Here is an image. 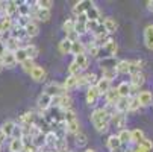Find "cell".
<instances>
[{"instance_id":"cell-1","label":"cell","mask_w":153,"mask_h":152,"mask_svg":"<svg viewBox=\"0 0 153 152\" xmlns=\"http://www.w3.org/2000/svg\"><path fill=\"white\" fill-rule=\"evenodd\" d=\"M91 123L96 128L97 133H106L111 125V116L106 113L105 108H97L91 113Z\"/></svg>"},{"instance_id":"cell-2","label":"cell","mask_w":153,"mask_h":152,"mask_svg":"<svg viewBox=\"0 0 153 152\" xmlns=\"http://www.w3.org/2000/svg\"><path fill=\"white\" fill-rule=\"evenodd\" d=\"M44 93L49 94L50 97H56V96H62V94H67L64 90V87L58 82H50L44 87Z\"/></svg>"},{"instance_id":"cell-3","label":"cell","mask_w":153,"mask_h":152,"mask_svg":"<svg viewBox=\"0 0 153 152\" xmlns=\"http://www.w3.org/2000/svg\"><path fill=\"white\" fill-rule=\"evenodd\" d=\"M146 82V76L143 72H137V73H132L130 75V81H129V85H130V90L132 91H137L140 90V87H143Z\"/></svg>"},{"instance_id":"cell-4","label":"cell","mask_w":153,"mask_h":152,"mask_svg":"<svg viewBox=\"0 0 153 152\" xmlns=\"http://www.w3.org/2000/svg\"><path fill=\"white\" fill-rule=\"evenodd\" d=\"M117 64H118L117 56H105L103 59H99V67H100L102 72H105V70H115Z\"/></svg>"},{"instance_id":"cell-5","label":"cell","mask_w":153,"mask_h":152,"mask_svg":"<svg viewBox=\"0 0 153 152\" xmlns=\"http://www.w3.org/2000/svg\"><path fill=\"white\" fill-rule=\"evenodd\" d=\"M93 5H94V3H93V2H90V0H80V2L74 3V6L71 8V12H73V15H74V17H79V15L85 14V12L88 11Z\"/></svg>"},{"instance_id":"cell-6","label":"cell","mask_w":153,"mask_h":152,"mask_svg":"<svg viewBox=\"0 0 153 152\" xmlns=\"http://www.w3.org/2000/svg\"><path fill=\"white\" fill-rule=\"evenodd\" d=\"M36 106H38L39 111L46 113L47 110H50V108H52V97L42 91V93L38 96V99H36Z\"/></svg>"},{"instance_id":"cell-7","label":"cell","mask_w":153,"mask_h":152,"mask_svg":"<svg viewBox=\"0 0 153 152\" xmlns=\"http://www.w3.org/2000/svg\"><path fill=\"white\" fill-rule=\"evenodd\" d=\"M35 5V3H33ZM30 17L32 18H36L39 21H49L52 14H50V9H42V8H36V6H32V12H30Z\"/></svg>"},{"instance_id":"cell-8","label":"cell","mask_w":153,"mask_h":152,"mask_svg":"<svg viewBox=\"0 0 153 152\" xmlns=\"http://www.w3.org/2000/svg\"><path fill=\"white\" fill-rule=\"evenodd\" d=\"M126 123H127V116L124 113H114L111 116V125H114L115 128H118L120 131L126 128Z\"/></svg>"},{"instance_id":"cell-9","label":"cell","mask_w":153,"mask_h":152,"mask_svg":"<svg viewBox=\"0 0 153 152\" xmlns=\"http://www.w3.org/2000/svg\"><path fill=\"white\" fill-rule=\"evenodd\" d=\"M99 97H100V94H99V91H97L96 87H88V88H86L85 100H86V103H88L90 106H94V105L97 103Z\"/></svg>"},{"instance_id":"cell-10","label":"cell","mask_w":153,"mask_h":152,"mask_svg":"<svg viewBox=\"0 0 153 152\" xmlns=\"http://www.w3.org/2000/svg\"><path fill=\"white\" fill-rule=\"evenodd\" d=\"M102 50L106 52V56H117V52H118V46H117V43L112 40V38H109L105 44L102 46Z\"/></svg>"},{"instance_id":"cell-11","label":"cell","mask_w":153,"mask_h":152,"mask_svg":"<svg viewBox=\"0 0 153 152\" xmlns=\"http://www.w3.org/2000/svg\"><path fill=\"white\" fill-rule=\"evenodd\" d=\"M144 44L149 50H153V23L144 28Z\"/></svg>"},{"instance_id":"cell-12","label":"cell","mask_w":153,"mask_h":152,"mask_svg":"<svg viewBox=\"0 0 153 152\" xmlns=\"http://www.w3.org/2000/svg\"><path fill=\"white\" fill-rule=\"evenodd\" d=\"M2 64H3V69L6 67V69H14L15 66H17V59H15V55H14V52H5V55L2 56Z\"/></svg>"},{"instance_id":"cell-13","label":"cell","mask_w":153,"mask_h":152,"mask_svg":"<svg viewBox=\"0 0 153 152\" xmlns=\"http://www.w3.org/2000/svg\"><path fill=\"white\" fill-rule=\"evenodd\" d=\"M29 75H30V78L35 82H44L46 81V70H44V67H41V66H35L33 70Z\"/></svg>"},{"instance_id":"cell-14","label":"cell","mask_w":153,"mask_h":152,"mask_svg":"<svg viewBox=\"0 0 153 152\" xmlns=\"http://www.w3.org/2000/svg\"><path fill=\"white\" fill-rule=\"evenodd\" d=\"M138 97V102L141 106H150L153 103V93L152 91H140L137 94Z\"/></svg>"},{"instance_id":"cell-15","label":"cell","mask_w":153,"mask_h":152,"mask_svg":"<svg viewBox=\"0 0 153 152\" xmlns=\"http://www.w3.org/2000/svg\"><path fill=\"white\" fill-rule=\"evenodd\" d=\"M96 88H97V91H99V94L100 96H105L109 90L112 88V85H111V81H108V79H103V78H100L99 81H97V84H96Z\"/></svg>"},{"instance_id":"cell-16","label":"cell","mask_w":153,"mask_h":152,"mask_svg":"<svg viewBox=\"0 0 153 152\" xmlns=\"http://www.w3.org/2000/svg\"><path fill=\"white\" fill-rule=\"evenodd\" d=\"M132 151L134 152H153V142L150 139H144L140 145H135Z\"/></svg>"},{"instance_id":"cell-17","label":"cell","mask_w":153,"mask_h":152,"mask_svg":"<svg viewBox=\"0 0 153 152\" xmlns=\"http://www.w3.org/2000/svg\"><path fill=\"white\" fill-rule=\"evenodd\" d=\"M85 15H86V20H90V21H103L102 14H100V9L96 5H93L88 11H86Z\"/></svg>"},{"instance_id":"cell-18","label":"cell","mask_w":153,"mask_h":152,"mask_svg":"<svg viewBox=\"0 0 153 152\" xmlns=\"http://www.w3.org/2000/svg\"><path fill=\"white\" fill-rule=\"evenodd\" d=\"M106 146H108V149L111 151V152H112V151H117V149H120V148H123V145H121L118 136H115V134L109 136V139L106 140Z\"/></svg>"},{"instance_id":"cell-19","label":"cell","mask_w":153,"mask_h":152,"mask_svg":"<svg viewBox=\"0 0 153 152\" xmlns=\"http://www.w3.org/2000/svg\"><path fill=\"white\" fill-rule=\"evenodd\" d=\"M62 87H64L65 93H68V91H71V90L77 88V76H71V75H68V76H67V79L64 81Z\"/></svg>"},{"instance_id":"cell-20","label":"cell","mask_w":153,"mask_h":152,"mask_svg":"<svg viewBox=\"0 0 153 152\" xmlns=\"http://www.w3.org/2000/svg\"><path fill=\"white\" fill-rule=\"evenodd\" d=\"M3 44H5V47H6L8 52H17L20 47H23V46H21V43H20L17 38H14V37L8 38V40L3 43Z\"/></svg>"},{"instance_id":"cell-21","label":"cell","mask_w":153,"mask_h":152,"mask_svg":"<svg viewBox=\"0 0 153 152\" xmlns=\"http://www.w3.org/2000/svg\"><path fill=\"white\" fill-rule=\"evenodd\" d=\"M117 91H118L120 97H130V96H132V90H130V85H129V82H126V81H123V82L118 84Z\"/></svg>"},{"instance_id":"cell-22","label":"cell","mask_w":153,"mask_h":152,"mask_svg":"<svg viewBox=\"0 0 153 152\" xmlns=\"http://www.w3.org/2000/svg\"><path fill=\"white\" fill-rule=\"evenodd\" d=\"M103 28H105L106 34L109 35V34H114V32L117 31L118 25H117V21H115L114 18H111V17H108V18H105V20H103Z\"/></svg>"},{"instance_id":"cell-23","label":"cell","mask_w":153,"mask_h":152,"mask_svg":"<svg viewBox=\"0 0 153 152\" xmlns=\"http://www.w3.org/2000/svg\"><path fill=\"white\" fill-rule=\"evenodd\" d=\"M105 99H106V105H115L120 99V94L117 91V88H111L106 94H105Z\"/></svg>"},{"instance_id":"cell-24","label":"cell","mask_w":153,"mask_h":152,"mask_svg":"<svg viewBox=\"0 0 153 152\" xmlns=\"http://www.w3.org/2000/svg\"><path fill=\"white\" fill-rule=\"evenodd\" d=\"M15 128H17V125H15V122L14 120H6L3 125H2V131L5 133V136L6 137H12L14 136V131H15Z\"/></svg>"},{"instance_id":"cell-25","label":"cell","mask_w":153,"mask_h":152,"mask_svg":"<svg viewBox=\"0 0 153 152\" xmlns=\"http://www.w3.org/2000/svg\"><path fill=\"white\" fill-rule=\"evenodd\" d=\"M23 148H25V142L21 139H15V137L11 139V143H9L11 152H23Z\"/></svg>"},{"instance_id":"cell-26","label":"cell","mask_w":153,"mask_h":152,"mask_svg":"<svg viewBox=\"0 0 153 152\" xmlns=\"http://www.w3.org/2000/svg\"><path fill=\"white\" fill-rule=\"evenodd\" d=\"M17 8H18V2H6L5 3V15L14 18L17 15Z\"/></svg>"},{"instance_id":"cell-27","label":"cell","mask_w":153,"mask_h":152,"mask_svg":"<svg viewBox=\"0 0 153 152\" xmlns=\"http://www.w3.org/2000/svg\"><path fill=\"white\" fill-rule=\"evenodd\" d=\"M73 61L77 64V67L80 69V72H83V70L88 69V56H86V53H82V55L74 56Z\"/></svg>"},{"instance_id":"cell-28","label":"cell","mask_w":153,"mask_h":152,"mask_svg":"<svg viewBox=\"0 0 153 152\" xmlns=\"http://www.w3.org/2000/svg\"><path fill=\"white\" fill-rule=\"evenodd\" d=\"M71 44H73V43H71L70 40L64 38V40H61V43L58 44V50H59V52H61L62 55L71 53Z\"/></svg>"},{"instance_id":"cell-29","label":"cell","mask_w":153,"mask_h":152,"mask_svg":"<svg viewBox=\"0 0 153 152\" xmlns=\"http://www.w3.org/2000/svg\"><path fill=\"white\" fill-rule=\"evenodd\" d=\"M127 108H129V97H120L118 102L115 103V111L117 113H127Z\"/></svg>"},{"instance_id":"cell-30","label":"cell","mask_w":153,"mask_h":152,"mask_svg":"<svg viewBox=\"0 0 153 152\" xmlns=\"http://www.w3.org/2000/svg\"><path fill=\"white\" fill-rule=\"evenodd\" d=\"M20 120H21V123H25V125H35V120H36V114L33 113V111H26L23 116L20 117Z\"/></svg>"},{"instance_id":"cell-31","label":"cell","mask_w":153,"mask_h":152,"mask_svg":"<svg viewBox=\"0 0 153 152\" xmlns=\"http://www.w3.org/2000/svg\"><path fill=\"white\" fill-rule=\"evenodd\" d=\"M32 12V6L29 2H21L18 3V8H17V15H30Z\"/></svg>"},{"instance_id":"cell-32","label":"cell","mask_w":153,"mask_h":152,"mask_svg":"<svg viewBox=\"0 0 153 152\" xmlns=\"http://www.w3.org/2000/svg\"><path fill=\"white\" fill-rule=\"evenodd\" d=\"M144 133L141 129H134V131H130V143H135V145H140L143 140H144Z\"/></svg>"},{"instance_id":"cell-33","label":"cell","mask_w":153,"mask_h":152,"mask_svg":"<svg viewBox=\"0 0 153 152\" xmlns=\"http://www.w3.org/2000/svg\"><path fill=\"white\" fill-rule=\"evenodd\" d=\"M25 31H26V35H27L29 38H33V37H36V35L39 34V28H38V25L35 23L33 20L25 28Z\"/></svg>"},{"instance_id":"cell-34","label":"cell","mask_w":153,"mask_h":152,"mask_svg":"<svg viewBox=\"0 0 153 152\" xmlns=\"http://www.w3.org/2000/svg\"><path fill=\"white\" fill-rule=\"evenodd\" d=\"M73 139H74V145L77 146V148H83V146H86V143H88V137H86V134L85 133H77L76 136H73Z\"/></svg>"},{"instance_id":"cell-35","label":"cell","mask_w":153,"mask_h":152,"mask_svg":"<svg viewBox=\"0 0 153 152\" xmlns=\"http://www.w3.org/2000/svg\"><path fill=\"white\" fill-rule=\"evenodd\" d=\"M25 47V50H26V55H27V58L29 59H35L36 56H38V53H39V50H38V47L35 46V44H26V46H23Z\"/></svg>"},{"instance_id":"cell-36","label":"cell","mask_w":153,"mask_h":152,"mask_svg":"<svg viewBox=\"0 0 153 152\" xmlns=\"http://www.w3.org/2000/svg\"><path fill=\"white\" fill-rule=\"evenodd\" d=\"M86 52V49H85V46L82 44V43L77 40V41H74L73 44H71V53L74 55V56H77V55H82V53H85Z\"/></svg>"},{"instance_id":"cell-37","label":"cell","mask_w":153,"mask_h":152,"mask_svg":"<svg viewBox=\"0 0 153 152\" xmlns=\"http://www.w3.org/2000/svg\"><path fill=\"white\" fill-rule=\"evenodd\" d=\"M56 143H58V137L55 136L53 131H49V133L46 134V146H47V148H53V151H55Z\"/></svg>"},{"instance_id":"cell-38","label":"cell","mask_w":153,"mask_h":152,"mask_svg":"<svg viewBox=\"0 0 153 152\" xmlns=\"http://www.w3.org/2000/svg\"><path fill=\"white\" fill-rule=\"evenodd\" d=\"M83 76H85V81H86V85L88 87H96V84H97V81H99V76L96 75V73H90V72H86V73H83Z\"/></svg>"},{"instance_id":"cell-39","label":"cell","mask_w":153,"mask_h":152,"mask_svg":"<svg viewBox=\"0 0 153 152\" xmlns=\"http://www.w3.org/2000/svg\"><path fill=\"white\" fill-rule=\"evenodd\" d=\"M140 106H141V105H140V102H138L137 94L129 97V108H127V113H134V111H137Z\"/></svg>"},{"instance_id":"cell-40","label":"cell","mask_w":153,"mask_h":152,"mask_svg":"<svg viewBox=\"0 0 153 152\" xmlns=\"http://www.w3.org/2000/svg\"><path fill=\"white\" fill-rule=\"evenodd\" d=\"M118 139L121 142V145H129L130 143V131L129 129H121V131L118 133Z\"/></svg>"},{"instance_id":"cell-41","label":"cell","mask_w":153,"mask_h":152,"mask_svg":"<svg viewBox=\"0 0 153 152\" xmlns=\"http://www.w3.org/2000/svg\"><path fill=\"white\" fill-rule=\"evenodd\" d=\"M32 21V17L30 15H18L17 21H15V25L20 26V28H26L29 23Z\"/></svg>"},{"instance_id":"cell-42","label":"cell","mask_w":153,"mask_h":152,"mask_svg":"<svg viewBox=\"0 0 153 152\" xmlns=\"http://www.w3.org/2000/svg\"><path fill=\"white\" fill-rule=\"evenodd\" d=\"M62 31L65 32V35L73 32L74 31V20L73 18H67V20H65L64 23H62Z\"/></svg>"},{"instance_id":"cell-43","label":"cell","mask_w":153,"mask_h":152,"mask_svg":"<svg viewBox=\"0 0 153 152\" xmlns=\"http://www.w3.org/2000/svg\"><path fill=\"white\" fill-rule=\"evenodd\" d=\"M14 55H15L17 64H21V62H25V61L27 59V55H26V50H25V47H20L17 52H14Z\"/></svg>"},{"instance_id":"cell-44","label":"cell","mask_w":153,"mask_h":152,"mask_svg":"<svg viewBox=\"0 0 153 152\" xmlns=\"http://www.w3.org/2000/svg\"><path fill=\"white\" fill-rule=\"evenodd\" d=\"M20 66H21V69H23V72H26V73H30V72L33 70V67L36 66V64L33 62V59H29V58H27L25 62H21Z\"/></svg>"},{"instance_id":"cell-45","label":"cell","mask_w":153,"mask_h":152,"mask_svg":"<svg viewBox=\"0 0 153 152\" xmlns=\"http://www.w3.org/2000/svg\"><path fill=\"white\" fill-rule=\"evenodd\" d=\"M35 6L36 8H42V9H50L53 6V2L52 0H36Z\"/></svg>"},{"instance_id":"cell-46","label":"cell","mask_w":153,"mask_h":152,"mask_svg":"<svg viewBox=\"0 0 153 152\" xmlns=\"http://www.w3.org/2000/svg\"><path fill=\"white\" fill-rule=\"evenodd\" d=\"M82 72H80V69L77 67V64L74 62V61H71L70 62V66H68V75H71V76H77V75H80Z\"/></svg>"},{"instance_id":"cell-47","label":"cell","mask_w":153,"mask_h":152,"mask_svg":"<svg viewBox=\"0 0 153 152\" xmlns=\"http://www.w3.org/2000/svg\"><path fill=\"white\" fill-rule=\"evenodd\" d=\"M117 75H118L117 70H105V72H102V78H103V79H108V81H111V82H112V79H115Z\"/></svg>"},{"instance_id":"cell-48","label":"cell","mask_w":153,"mask_h":152,"mask_svg":"<svg viewBox=\"0 0 153 152\" xmlns=\"http://www.w3.org/2000/svg\"><path fill=\"white\" fill-rule=\"evenodd\" d=\"M86 49H88V52H90V55H91L93 58H99V56H100L102 47H99V46H94V44H91L90 47H86Z\"/></svg>"},{"instance_id":"cell-49","label":"cell","mask_w":153,"mask_h":152,"mask_svg":"<svg viewBox=\"0 0 153 152\" xmlns=\"http://www.w3.org/2000/svg\"><path fill=\"white\" fill-rule=\"evenodd\" d=\"M23 152H38V149H36V148H35L32 143H27V145H25Z\"/></svg>"},{"instance_id":"cell-50","label":"cell","mask_w":153,"mask_h":152,"mask_svg":"<svg viewBox=\"0 0 153 152\" xmlns=\"http://www.w3.org/2000/svg\"><path fill=\"white\" fill-rule=\"evenodd\" d=\"M5 52H6V47H5V44L2 41H0V59H2V56L5 55Z\"/></svg>"},{"instance_id":"cell-51","label":"cell","mask_w":153,"mask_h":152,"mask_svg":"<svg viewBox=\"0 0 153 152\" xmlns=\"http://www.w3.org/2000/svg\"><path fill=\"white\" fill-rule=\"evenodd\" d=\"M5 140H6V136H5V133L2 131V129H0V145H2Z\"/></svg>"},{"instance_id":"cell-52","label":"cell","mask_w":153,"mask_h":152,"mask_svg":"<svg viewBox=\"0 0 153 152\" xmlns=\"http://www.w3.org/2000/svg\"><path fill=\"white\" fill-rule=\"evenodd\" d=\"M147 8L153 12V0H149V2H147Z\"/></svg>"},{"instance_id":"cell-53","label":"cell","mask_w":153,"mask_h":152,"mask_svg":"<svg viewBox=\"0 0 153 152\" xmlns=\"http://www.w3.org/2000/svg\"><path fill=\"white\" fill-rule=\"evenodd\" d=\"M123 152H134V151L130 149V148H127V149H123Z\"/></svg>"},{"instance_id":"cell-54","label":"cell","mask_w":153,"mask_h":152,"mask_svg":"<svg viewBox=\"0 0 153 152\" xmlns=\"http://www.w3.org/2000/svg\"><path fill=\"white\" fill-rule=\"evenodd\" d=\"M85 152H96V149H85Z\"/></svg>"},{"instance_id":"cell-55","label":"cell","mask_w":153,"mask_h":152,"mask_svg":"<svg viewBox=\"0 0 153 152\" xmlns=\"http://www.w3.org/2000/svg\"><path fill=\"white\" fill-rule=\"evenodd\" d=\"M3 70V64H2V61H0V72Z\"/></svg>"},{"instance_id":"cell-56","label":"cell","mask_w":153,"mask_h":152,"mask_svg":"<svg viewBox=\"0 0 153 152\" xmlns=\"http://www.w3.org/2000/svg\"><path fill=\"white\" fill-rule=\"evenodd\" d=\"M0 152H2V145H0Z\"/></svg>"},{"instance_id":"cell-57","label":"cell","mask_w":153,"mask_h":152,"mask_svg":"<svg viewBox=\"0 0 153 152\" xmlns=\"http://www.w3.org/2000/svg\"><path fill=\"white\" fill-rule=\"evenodd\" d=\"M47 152H56V151H47Z\"/></svg>"}]
</instances>
